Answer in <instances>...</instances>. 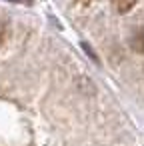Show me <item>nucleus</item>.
Segmentation results:
<instances>
[{
	"label": "nucleus",
	"mask_w": 144,
	"mask_h": 146,
	"mask_svg": "<svg viewBox=\"0 0 144 146\" xmlns=\"http://www.w3.org/2000/svg\"><path fill=\"white\" fill-rule=\"evenodd\" d=\"M128 44H130V48H132L134 52H144V28H138V30L130 36Z\"/></svg>",
	"instance_id": "obj_1"
},
{
	"label": "nucleus",
	"mask_w": 144,
	"mask_h": 146,
	"mask_svg": "<svg viewBox=\"0 0 144 146\" xmlns=\"http://www.w3.org/2000/svg\"><path fill=\"white\" fill-rule=\"evenodd\" d=\"M112 4H114V8L118 10V12H128L134 4H136V0H112Z\"/></svg>",
	"instance_id": "obj_2"
},
{
	"label": "nucleus",
	"mask_w": 144,
	"mask_h": 146,
	"mask_svg": "<svg viewBox=\"0 0 144 146\" xmlns=\"http://www.w3.org/2000/svg\"><path fill=\"white\" fill-rule=\"evenodd\" d=\"M4 38H6V24L0 20V44L4 42Z\"/></svg>",
	"instance_id": "obj_3"
},
{
	"label": "nucleus",
	"mask_w": 144,
	"mask_h": 146,
	"mask_svg": "<svg viewBox=\"0 0 144 146\" xmlns=\"http://www.w3.org/2000/svg\"><path fill=\"white\" fill-rule=\"evenodd\" d=\"M76 2H82V4H90L92 0H76Z\"/></svg>",
	"instance_id": "obj_4"
}]
</instances>
